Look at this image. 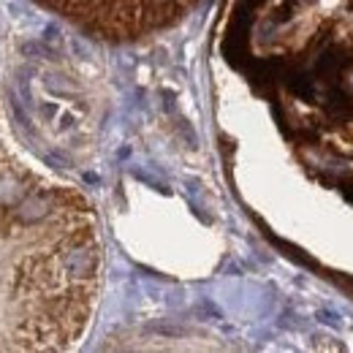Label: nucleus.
Listing matches in <instances>:
<instances>
[{"label": "nucleus", "mask_w": 353, "mask_h": 353, "mask_svg": "<svg viewBox=\"0 0 353 353\" xmlns=\"http://www.w3.org/2000/svg\"><path fill=\"white\" fill-rule=\"evenodd\" d=\"M90 36L128 41L182 19L196 0H39Z\"/></svg>", "instance_id": "f257e3e1"}]
</instances>
